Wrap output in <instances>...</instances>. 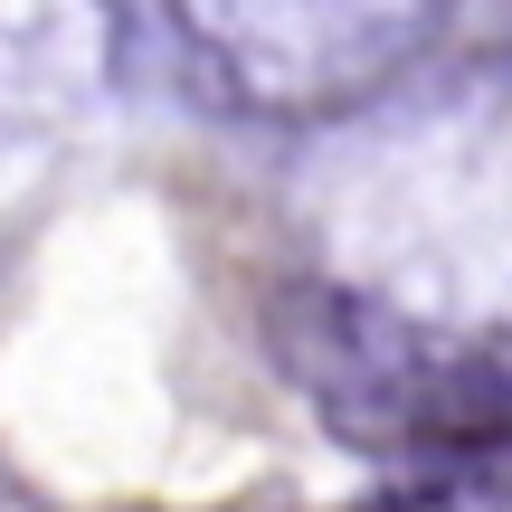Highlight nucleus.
<instances>
[{"instance_id":"nucleus-1","label":"nucleus","mask_w":512,"mask_h":512,"mask_svg":"<svg viewBox=\"0 0 512 512\" xmlns=\"http://www.w3.org/2000/svg\"><path fill=\"white\" fill-rule=\"evenodd\" d=\"M427 408H437L446 427H475V437H512V370H475V380L437 389Z\"/></svg>"}]
</instances>
